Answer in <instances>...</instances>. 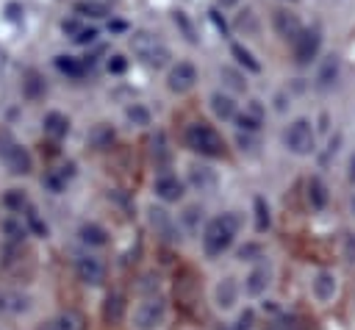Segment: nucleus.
Segmentation results:
<instances>
[{"mask_svg": "<svg viewBox=\"0 0 355 330\" xmlns=\"http://www.w3.org/2000/svg\"><path fill=\"white\" fill-rule=\"evenodd\" d=\"M236 141H239L241 150H252V144H255L252 136H250V130H239V139H236Z\"/></svg>", "mask_w": 355, "mask_h": 330, "instance_id": "a18cd8bd", "label": "nucleus"}, {"mask_svg": "<svg viewBox=\"0 0 355 330\" xmlns=\"http://www.w3.org/2000/svg\"><path fill=\"white\" fill-rule=\"evenodd\" d=\"M308 202L316 211H322L327 205V186L322 183V177H311L308 180Z\"/></svg>", "mask_w": 355, "mask_h": 330, "instance_id": "4be33fe9", "label": "nucleus"}, {"mask_svg": "<svg viewBox=\"0 0 355 330\" xmlns=\"http://www.w3.org/2000/svg\"><path fill=\"white\" fill-rule=\"evenodd\" d=\"M269 330H300V322L294 316H280L269 324Z\"/></svg>", "mask_w": 355, "mask_h": 330, "instance_id": "ea45409f", "label": "nucleus"}, {"mask_svg": "<svg viewBox=\"0 0 355 330\" xmlns=\"http://www.w3.org/2000/svg\"><path fill=\"white\" fill-rule=\"evenodd\" d=\"M80 241H86L89 247H103V244H108V233H105V227H100V225H94V222H86V225H80Z\"/></svg>", "mask_w": 355, "mask_h": 330, "instance_id": "aec40b11", "label": "nucleus"}, {"mask_svg": "<svg viewBox=\"0 0 355 330\" xmlns=\"http://www.w3.org/2000/svg\"><path fill=\"white\" fill-rule=\"evenodd\" d=\"M236 122H239V130H250V133H255V130L261 128V119L250 116L247 111H244V114H236Z\"/></svg>", "mask_w": 355, "mask_h": 330, "instance_id": "58836bf2", "label": "nucleus"}, {"mask_svg": "<svg viewBox=\"0 0 355 330\" xmlns=\"http://www.w3.org/2000/svg\"><path fill=\"white\" fill-rule=\"evenodd\" d=\"M347 177H349V183H355V155L349 158V175Z\"/></svg>", "mask_w": 355, "mask_h": 330, "instance_id": "09e8293b", "label": "nucleus"}, {"mask_svg": "<svg viewBox=\"0 0 355 330\" xmlns=\"http://www.w3.org/2000/svg\"><path fill=\"white\" fill-rule=\"evenodd\" d=\"M172 19H175V25L180 28V33L186 36V42H191V44H194V42H197V31H194L191 19L186 17V11H175V17H172Z\"/></svg>", "mask_w": 355, "mask_h": 330, "instance_id": "7c9ffc66", "label": "nucleus"}, {"mask_svg": "<svg viewBox=\"0 0 355 330\" xmlns=\"http://www.w3.org/2000/svg\"><path fill=\"white\" fill-rule=\"evenodd\" d=\"M219 78H222V83H225L227 89H233V92H244V89H247V78H244L239 69H233V67H222V69H219Z\"/></svg>", "mask_w": 355, "mask_h": 330, "instance_id": "a878e982", "label": "nucleus"}, {"mask_svg": "<svg viewBox=\"0 0 355 330\" xmlns=\"http://www.w3.org/2000/svg\"><path fill=\"white\" fill-rule=\"evenodd\" d=\"M22 92H25L28 100H39L44 94V78L36 69H28L25 72V80H22Z\"/></svg>", "mask_w": 355, "mask_h": 330, "instance_id": "412c9836", "label": "nucleus"}, {"mask_svg": "<svg viewBox=\"0 0 355 330\" xmlns=\"http://www.w3.org/2000/svg\"><path fill=\"white\" fill-rule=\"evenodd\" d=\"M189 183L197 189V191H214L216 189V172L208 169V166H191L189 169Z\"/></svg>", "mask_w": 355, "mask_h": 330, "instance_id": "2eb2a0df", "label": "nucleus"}, {"mask_svg": "<svg viewBox=\"0 0 355 330\" xmlns=\"http://www.w3.org/2000/svg\"><path fill=\"white\" fill-rule=\"evenodd\" d=\"M311 288H313V297L319 299V302H330L333 297H336V275L333 272H319L316 277H313V283H311Z\"/></svg>", "mask_w": 355, "mask_h": 330, "instance_id": "4468645a", "label": "nucleus"}, {"mask_svg": "<svg viewBox=\"0 0 355 330\" xmlns=\"http://www.w3.org/2000/svg\"><path fill=\"white\" fill-rule=\"evenodd\" d=\"M255 227L266 230L269 227V205L263 197H255Z\"/></svg>", "mask_w": 355, "mask_h": 330, "instance_id": "c9c22d12", "label": "nucleus"}, {"mask_svg": "<svg viewBox=\"0 0 355 330\" xmlns=\"http://www.w3.org/2000/svg\"><path fill=\"white\" fill-rule=\"evenodd\" d=\"M75 14H80V17H105V14H108V8H105L103 3L86 0V3H78V6H75Z\"/></svg>", "mask_w": 355, "mask_h": 330, "instance_id": "2f4dec72", "label": "nucleus"}, {"mask_svg": "<svg viewBox=\"0 0 355 330\" xmlns=\"http://www.w3.org/2000/svg\"><path fill=\"white\" fill-rule=\"evenodd\" d=\"M219 3H222V6H233L236 0H219Z\"/></svg>", "mask_w": 355, "mask_h": 330, "instance_id": "8fccbe9b", "label": "nucleus"}, {"mask_svg": "<svg viewBox=\"0 0 355 330\" xmlns=\"http://www.w3.org/2000/svg\"><path fill=\"white\" fill-rule=\"evenodd\" d=\"M122 316H125V299L119 294H108L105 297V305H103V319L111 322V324H116Z\"/></svg>", "mask_w": 355, "mask_h": 330, "instance_id": "5701e85b", "label": "nucleus"}, {"mask_svg": "<svg viewBox=\"0 0 355 330\" xmlns=\"http://www.w3.org/2000/svg\"><path fill=\"white\" fill-rule=\"evenodd\" d=\"M291 44H294V58H297V64H311V61L316 58L319 47H322V36H319L316 28H302L300 36H297Z\"/></svg>", "mask_w": 355, "mask_h": 330, "instance_id": "0eeeda50", "label": "nucleus"}, {"mask_svg": "<svg viewBox=\"0 0 355 330\" xmlns=\"http://www.w3.org/2000/svg\"><path fill=\"white\" fill-rule=\"evenodd\" d=\"M111 139H114V130L108 125H97L92 130V144L94 147H105V144H111Z\"/></svg>", "mask_w": 355, "mask_h": 330, "instance_id": "4c0bfd02", "label": "nucleus"}, {"mask_svg": "<svg viewBox=\"0 0 355 330\" xmlns=\"http://www.w3.org/2000/svg\"><path fill=\"white\" fill-rule=\"evenodd\" d=\"M211 108L219 119H236V100L225 92H214L211 94Z\"/></svg>", "mask_w": 355, "mask_h": 330, "instance_id": "f3484780", "label": "nucleus"}, {"mask_svg": "<svg viewBox=\"0 0 355 330\" xmlns=\"http://www.w3.org/2000/svg\"><path fill=\"white\" fill-rule=\"evenodd\" d=\"M236 299H239V283H236L233 277L219 280V286H216V305H219L222 311H227V308L236 305Z\"/></svg>", "mask_w": 355, "mask_h": 330, "instance_id": "dca6fc26", "label": "nucleus"}, {"mask_svg": "<svg viewBox=\"0 0 355 330\" xmlns=\"http://www.w3.org/2000/svg\"><path fill=\"white\" fill-rule=\"evenodd\" d=\"M0 158L3 164L8 166V172L14 175H28L31 172V153L8 133V130H0Z\"/></svg>", "mask_w": 355, "mask_h": 330, "instance_id": "20e7f679", "label": "nucleus"}, {"mask_svg": "<svg viewBox=\"0 0 355 330\" xmlns=\"http://www.w3.org/2000/svg\"><path fill=\"white\" fill-rule=\"evenodd\" d=\"M3 233L8 236V241H22L28 236V227L22 225V216H8L3 222Z\"/></svg>", "mask_w": 355, "mask_h": 330, "instance_id": "bb28decb", "label": "nucleus"}, {"mask_svg": "<svg viewBox=\"0 0 355 330\" xmlns=\"http://www.w3.org/2000/svg\"><path fill=\"white\" fill-rule=\"evenodd\" d=\"M194 83H197V69H194V64H189V61H178V64L169 69V75H166V86H169L175 94H186L189 89H194Z\"/></svg>", "mask_w": 355, "mask_h": 330, "instance_id": "6e6552de", "label": "nucleus"}, {"mask_svg": "<svg viewBox=\"0 0 355 330\" xmlns=\"http://www.w3.org/2000/svg\"><path fill=\"white\" fill-rule=\"evenodd\" d=\"M197 214H202V208H200V205H189V208L183 211V222H186L189 227H197Z\"/></svg>", "mask_w": 355, "mask_h": 330, "instance_id": "79ce46f5", "label": "nucleus"}, {"mask_svg": "<svg viewBox=\"0 0 355 330\" xmlns=\"http://www.w3.org/2000/svg\"><path fill=\"white\" fill-rule=\"evenodd\" d=\"M153 191H155V197H161L164 202H178V200L183 197V183H180L175 175L161 172V175L155 177V183H153Z\"/></svg>", "mask_w": 355, "mask_h": 330, "instance_id": "f8f14e48", "label": "nucleus"}, {"mask_svg": "<svg viewBox=\"0 0 355 330\" xmlns=\"http://www.w3.org/2000/svg\"><path fill=\"white\" fill-rule=\"evenodd\" d=\"M183 139H186V147L194 150V153H200V155H211V158L225 155V141H222V136L208 122L189 125L186 133H183Z\"/></svg>", "mask_w": 355, "mask_h": 330, "instance_id": "7ed1b4c3", "label": "nucleus"}, {"mask_svg": "<svg viewBox=\"0 0 355 330\" xmlns=\"http://www.w3.org/2000/svg\"><path fill=\"white\" fill-rule=\"evenodd\" d=\"M75 272H78V277H80L83 283H89V286H100V283L105 280V266H103V261H100V258H92V255L78 258V261H75Z\"/></svg>", "mask_w": 355, "mask_h": 330, "instance_id": "9b49d317", "label": "nucleus"}, {"mask_svg": "<svg viewBox=\"0 0 355 330\" xmlns=\"http://www.w3.org/2000/svg\"><path fill=\"white\" fill-rule=\"evenodd\" d=\"M252 255H261V244H244L239 250V258L241 261H252Z\"/></svg>", "mask_w": 355, "mask_h": 330, "instance_id": "c03bdc74", "label": "nucleus"}, {"mask_svg": "<svg viewBox=\"0 0 355 330\" xmlns=\"http://www.w3.org/2000/svg\"><path fill=\"white\" fill-rule=\"evenodd\" d=\"M147 222H150V227L155 230V236H161L164 241H178V230H175V219L169 216V211H164V208H150L147 211Z\"/></svg>", "mask_w": 355, "mask_h": 330, "instance_id": "9d476101", "label": "nucleus"}, {"mask_svg": "<svg viewBox=\"0 0 355 330\" xmlns=\"http://www.w3.org/2000/svg\"><path fill=\"white\" fill-rule=\"evenodd\" d=\"M94 39H97V31L94 28H86V25L72 36V42H78V44H92Z\"/></svg>", "mask_w": 355, "mask_h": 330, "instance_id": "a19ab883", "label": "nucleus"}, {"mask_svg": "<svg viewBox=\"0 0 355 330\" xmlns=\"http://www.w3.org/2000/svg\"><path fill=\"white\" fill-rule=\"evenodd\" d=\"M336 80H338V55H327L322 69H319V75H316V86L319 89H330V86H336Z\"/></svg>", "mask_w": 355, "mask_h": 330, "instance_id": "a211bd4d", "label": "nucleus"}, {"mask_svg": "<svg viewBox=\"0 0 355 330\" xmlns=\"http://www.w3.org/2000/svg\"><path fill=\"white\" fill-rule=\"evenodd\" d=\"M28 308V297L17 294V291H6L0 294V311L3 313H22Z\"/></svg>", "mask_w": 355, "mask_h": 330, "instance_id": "b1692460", "label": "nucleus"}, {"mask_svg": "<svg viewBox=\"0 0 355 330\" xmlns=\"http://www.w3.org/2000/svg\"><path fill=\"white\" fill-rule=\"evenodd\" d=\"M272 25H275L277 36L286 39V42H294V39L300 36V31H302L300 17H297L294 11H288V8H277V11L272 14Z\"/></svg>", "mask_w": 355, "mask_h": 330, "instance_id": "1a4fd4ad", "label": "nucleus"}, {"mask_svg": "<svg viewBox=\"0 0 355 330\" xmlns=\"http://www.w3.org/2000/svg\"><path fill=\"white\" fill-rule=\"evenodd\" d=\"M236 233H239V216L233 211L222 214V216H214L205 225V230H202V250H205V255H211V258L222 255L233 244Z\"/></svg>", "mask_w": 355, "mask_h": 330, "instance_id": "f257e3e1", "label": "nucleus"}, {"mask_svg": "<svg viewBox=\"0 0 355 330\" xmlns=\"http://www.w3.org/2000/svg\"><path fill=\"white\" fill-rule=\"evenodd\" d=\"M153 158H155L158 166H164L169 161V147H166L164 133H155V139H153Z\"/></svg>", "mask_w": 355, "mask_h": 330, "instance_id": "72a5a7b5", "label": "nucleus"}, {"mask_svg": "<svg viewBox=\"0 0 355 330\" xmlns=\"http://www.w3.org/2000/svg\"><path fill=\"white\" fill-rule=\"evenodd\" d=\"M283 144L294 153V155H311L313 147H316V136H313V128L308 119H294L286 133H283Z\"/></svg>", "mask_w": 355, "mask_h": 330, "instance_id": "39448f33", "label": "nucleus"}, {"mask_svg": "<svg viewBox=\"0 0 355 330\" xmlns=\"http://www.w3.org/2000/svg\"><path fill=\"white\" fill-rule=\"evenodd\" d=\"M3 202H6V208L17 211V214H22V211L28 208V197H25L19 189H8V191H6V197H3Z\"/></svg>", "mask_w": 355, "mask_h": 330, "instance_id": "c756f323", "label": "nucleus"}, {"mask_svg": "<svg viewBox=\"0 0 355 330\" xmlns=\"http://www.w3.org/2000/svg\"><path fill=\"white\" fill-rule=\"evenodd\" d=\"M55 67H58L61 72H67L69 78H80V75H83V64H80L78 58H72V55H58V58H55Z\"/></svg>", "mask_w": 355, "mask_h": 330, "instance_id": "c85d7f7f", "label": "nucleus"}, {"mask_svg": "<svg viewBox=\"0 0 355 330\" xmlns=\"http://www.w3.org/2000/svg\"><path fill=\"white\" fill-rule=\"evenodd\" d=\"M47 330H83V319H80V313L67 311V313L55 316V319L47 324Z\"/></svg>", "mask_w": 355, "mask_h": 330, "instance_id": "393cba45", "label": "nucleus"}, {"mask_svg": "<svg viewBox=\"0 0 355 330\" xmlns=\"http://www.w3.org/2000/svg\"><path fill=\"white\" fill-rule=\"evenodd\" d=\"M130 50H133V55L136 58H141L147 67H155V69H161V67H166L169 64V47L158 39V36H153L150 31H136L133 36H130Z\"/></svg>", "mask_w": 355, "mask_h": 330, "instance_id": "f03ea898", "label": "nucleus"}, {"mask_svg": "<svg viewBox=\"0 0 355 330\" xmlns=\"http://www.w3.org/2000/svg\"><path fill=\"white\" fill-rule=\"evenodd\" d=\"M269 280H272V269H269L266 263H261V266H255V269L247 275L244 288H247V294H250V297H261V294L266 291Z\"/></svg>", "mask_w": 355, "mask_h": 330, "instance_id": "ddd939ff", "label": "nucleus"}, {"mask_svg": "<svg viewBox=\"0 0 355 330\" xmlns=\"http://www.w3.org/2000/svg\"><path fill=\"white\" fill-rule=\"evenodd\" d=\"M125 114H128V119H130L133 125H150V111H147L141 103H133Z\"/></svg>", "mask_w": 355, "mask_h": 330, "instance_id": "e433bc0d", "label": "nucleus"}, {"mask_svg": "<svg viewBox=\"0 0 355 330\" xmlns=\"http://www.w3.org/2000/svg\"><path fill=\"white\" fill-rule=\"evenodd\" d=\"M236 28L244 31L247 36H255V33H258V19H255V14H252V11H241V14L236 17Z\"/></svg>", "mask_w": 355, "mask_h": 330, "instance_id": "473e14b6", "label": "nucleus"}, {"mask_svg": "<svg viewBox=\"0 0 355 330\" xmlns=\"http://www.w3.org/2000/svg\"><path fill=\"white\" fill-rule=\"evenodd\" d=\"M67 130H69V119H67L61 111H50V114L44 116V133H47V136L61 139V136H67Z\"/></svg>", "mask_w": 355, "mask_h": 330, "instance_id": "6ab92c4d", "label": "nucleus"}, {"mask_svg": "<svg viewBox=\"0 0 355 330\" xmlns=\"http://www.w3.org/2000/svg\"><path fill=\"white\" fill-rule=\"evenodd\" d=\"M347 258L355 261V238L352 236H347Z\"/></svg>", "mask_w": 355, "mask_h": 330, "instance_id": "de8ad7c7", "label": "nucleus"}, {"mask_svg": "<svg viewBox=\"0 0 355 330\" xmlns=\"http://www.w3.org/2000/svg\"><path fill=\"white\" fill-rule=\"evenodd\" d=\"M164 316H166V305H164V299L155 297V294L147 297L144 302H139L136 311H133V322H136L139 330H155V327L164 322Z\"/></svg>", "mask_w": 355, "mask_h": 330, "instance_id": "423d86ee", "label": "nucleus"}, {"mask_svg": "<svg viewBox=\"0 0 355 330\" xmlns=\"http://www.w3.org/2000/svg\"><path fill=\"white\" fill-rule=\"evenodd\" d=\"M230 55H233L241 67H247L250 72H261V64H258V61L252 58V53H250V50H244L241 44H230Z\"/></svg>", "mask_w": 355, "mask_h": 330, "instance_id": "cd10ccee", "label": "nucleus"}, {"mask_svg": "<svg viewBox=\"0 0 355 330\" xmlns=\"http://www.w3.org/2000/svg\"><path fill=\"white\" fill-rule=\"evenodd\" d=\"M211 19H214V25H216V28H219L222 33L227 31V25H225V19H219V11H211Z\"/></svg>", "mask_w": 355, "mask_h": 330, "instance_id": "49530a36", "label": "nucleus"}, {"mask_svg": "<svg viewBox=\"0 0 355 330\" xmlns=\"http://www.w3.org/2000/svg\"><path fill=\"white\" fill-rule=\"evenodd\" d=\"M67 177H69V172H47V175L42 177V183H44L50 191H64Z\"/></svg>", "mask_w": 355, "mask_h": 330, "instance_id": "f704fd0d", "label": "nucleus"}, {"mask_svg": "<svg viewBox=\"0 0 355 330\" xmlns=\"http://www.w3.org/2000/svg\"><path fill=\"white\" fill-rule=\"evenodd\" d=\"M125 67H128V61H125V55H111L108 58V72H125Z\"/></svg>", "mask_w": 355, "mask_h": 330, "instance_id": "37998d69", "label": "nucleus"}]
</instances>
